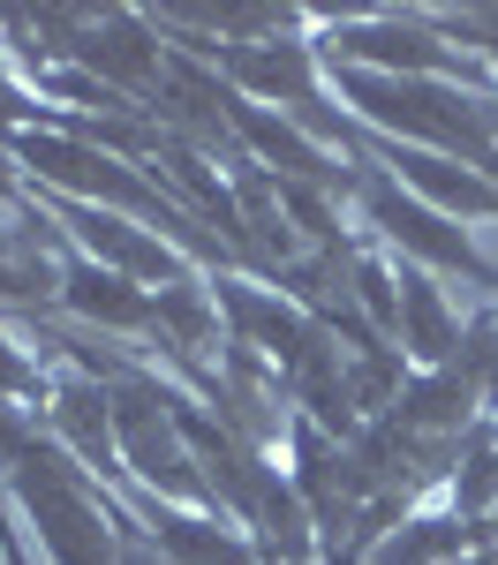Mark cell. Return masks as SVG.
<instances>
[{
  "instance_id": "1",
  "label": "cell",
  "mask_w": 498,
  "mask_h": 565,
  "mask_svg": "<svg viewBox=\"0 0 498 565\" xmlns=\"http://www.w3.org/2000/svg\"><path fill=\"white\" fill-rule=\"evenodd\" d=\"M0 498L15 505V521H23L31 551L45 565H121L114 490L91 476L45 423H31V430L0 452Z\"/></svg>"
},
{
  "instance_id": "2",
  "label": "cell",
  "mask_w": 498,
  "mask_h": 565,
  "mask_svg": "<svg viewBox=\"0 0 498 565\" xmlns=\"http://www.w3.org/2000/svg\"><path fill=\"white\" fill-rule=\"evenodd\" d=\"M348 204H356V218L393 249V257L423 264V271H460L468 287H491L498 295V264L476 257V242H468L438 204H423L415 189H401L378 159H356V167H348Z\"/></svg>"
},
{
  "instance_id": "3",
  "label": "cell",
  "mask_w": 498,
  "mask_h": 565,
  "mask_svg": "<svg viewBox=\"0 0 498 565\" xmlns=\"http://www.w3.org/2000/svg\"><path fill=\"white\" fill-rule=\"evenodd\" d=\"M61 226L39 212V196L23 189L15 226H0V324H45L61 317Z\"/></svg>"
},
{
  "instance_id": "4",
  "label": "cell",
  "mask_w": 498,
  "mask_h": 565,
  "mask_svg": "<svg viewBox=\"0 0 498 565\" xmlns=\"http://www.w3.org/2000/svg\"><path fill=\"white\" fill-rule=\"evenodd\" d=\"M0 204H23V174H15L8 159H0Z\"/></svg>"
},
{
  "instance_id": "5",
  "label": "cell",
  "mask_w": 498,
  "mask_h": 565,
  "mask_svg": "<svg viewBox=\"0 0 498 565\" xmlns=\"http://www.w3.org/2000/svg\"><path fill=\"white\" fill-rule=\"evenodd\" d=\"M39 565H45V558H39Z\"/></svg>"
}]
</instances>
